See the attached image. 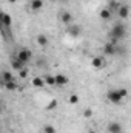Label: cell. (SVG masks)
I'll use <instances>...</instances> for the list:
<instances>
[{"mask_svg":"<svg viewBox=\"0 0 131 133\" xmlns=\"http://www.w3.org/2000/svg\"><path fill=\"white\" fill-rule=\"evenodd\" d=\"M26 64H23L19 57H16V59H12L11 61V66H12V70H17V71H20V70H23Z\"/></svg>","mask_w":131,"mask_h":133,"instance_id":"cell-11","label":"cell"},{"mask_svg":"<svg viewBox=\"0 0 131 133\" xmlns=\"http://www.w3.org/2000/svg\"><path fill=\"white\" fill-rule=\"evenodd\" d=\"M128 95V91L125 90V88H117V90H110L108 93H106V99L110 101L111 104H114V105H119L122 99L125 98Z\"/></svg>","mask_w":131,"mask_h":133,"instance_id":"cell-1","label":"cell"},{"mask_svg":"<svg viewBox=\"0 0 131 133\" xmlns=\"http://www.w3.org/2000/svg\"><path fill=\"white\" fill-rule=\"evenodd\" d=\"M19 76H20V77H26V76H28V70H26V68L20 70V71H19Z\"/></svg>","mask_w":131,"mask_h":133,"instance_id":"cell-25","label":"cell"},{"mask_svg":"<svg viewBox=\"0 0 131 133\" xmlns=\"http://www.w3.org/2000/svg\"><path fill=\"white\" fill-rule=\"evenodd\" d=\"M83 116H85V118H91V116H93V110H91V108H86V110L83 111Z\"/></svg>","mask_w":131,"mask_h":133,"instance_id":"cell-24","label":"cell"},{"mask_svg":"<svg viewBox=\"0 0 131 133\" xmlns=\"http://www.w3.org/2000/svg\"><path fill=\"white\" fill-rule=\"evenodd\" d=\"M119 6H120V5H119L116 0H111V2L108 3V9H110L111 12H113V9H119Z\"/></svg>","mask_w":131,"mask_h":133,"instance_id":"cell-20","label":"cell"},{"mask_svg":"<svg viewBox=\"0 0 131 133\" xmlns=\"http://www.w3.org/2000/svg\"><path fill=\"white\" fill-rule=\"evenodd\" d=\"M57 107V101L56 99H51L49 102H48V105H46V110H54Z\"/></svg>","mask_w":131,"mask_h":133,"instance_id":"cell-22","label":"cell"},{"mask_svg":"<svg viewBox=\"0 0 131 133\" xmlns=\"http://www.w3.org/2000/svg\"><path fill=\"white\" fill-rule=\"evenodd\" d=\"M68 82H69V79L66 77L65 74H57V76H56V85L62 87V85H66Z\"/></svg>","mask_w":131,"mask_h":133,"instance_id":"cell-12","label":"cell"},{"mask_svg":"<svg viewBox=\"0 0 131 133\" xmlns=\"http://www.w3.org/2000/svg\"><path fill=\"white\" fill-rule=\"evenodd\" d=\"M116 43H113L111 40L110 42H106L105 45H103V54H106V56H113V54H116Z\"/></svg>","mask_w":131,"mask_h":133,"instance_id":"cell-4","label":"cell"},{"mask_svg":"<svg viewBox=\"0 0 131 133\" xmlns=\"http://www.w3.org/2000/svg\"><path fill=\"white\" fill-rule=\"evenodd\" d=\"M43 133H56L54 125H51V124H46V125L43 127Z\"/></svg>","mask_w":131,"mask_h":133,"instance_id":"cell-21","label":"cell"},{"mask_svg":"<svg viewBox=\"0 0 131 133\" xmlns=\"http://www.w3.org/2000/svg\"><path fill=\"white\" fill-rule=\"evenodd\" d=\"M82 33V28L79 26V25H71L69 28H68V34L71 36V37H79Z\"/></svg>","mask_w":131,"mask_h":133,"instance_id":"cell-10","label":"cell"},{"mask_svg":"<svg viewBox=\"0 0 131 133\" xmlns=\"http://www.w3.org/2000/svg\"><path fill=\"white\" fill-rule=\"evenodd\" d=\"M111 14H113V12H111L108 8H105V9H102V11H100L99 17H100L102 20H110V19H111Z\"/></svg>","mask_w":131,"mask_h":133,"instance_id":"cell-13","label":"cell"},{"mask_svg":"<svg viewBox=\"0 0 131 133\" xmlns=\"http://www.w3.org/2000/svg\"><path fill=\"white\" fill-rule=\"evenodd\" d=\"M33 85L34 87H37V88H42L43 85H46V84H45V77H34L33 79Z\"/></svg>","mask_w":131,"mask_h":133,"instance_id":"cell-17","label":"cell"},{"mask_svg":"<svg viewBox=\"0 0 131 133\" xmlns=\"http://www.w3.org/2000/svg\"><path fill=\"white\" fill-rule=\"evenodd\" d=\"M91 66L93 68H96V70H102L103 66H105V61H103V57H94L93 61H91Z\"/></svg>","mask_w":131,"mask_h":133,"instance_id":"cell-8","label":"cell"},{"mask_svg":"<svg viewBox=\"0 0 131 133\" xmlns=\"http://www.w3.org/2000/svg\"><path fill=\"white\" fill-rule=\"evenodd\" d=\"M8 2H9V3H16L17 0H8Z\"/></svg>","mask_w":131,"mask_h":133,"instance_id":"cell-26","label":"cell"},{"mask_svg":"<svg viewBox=\"0 0 131 133\" xmlns=\"http://www.w3.org/2000/svg\"><path fill=\"white\" fill-rule=\"evenodd\" d=\"M17 57H19L23 64H28V62H30V59L33 57V53H31V50H28V48H22V50H19Z\"/></svg>","mask_w":131,"mask_h":133,"instance_id":"cell-3","label":"cell"},{"mask_svg":"<svg viewBox=\"0 0 131 133\" xmlns=\"http://www.w3.org/2000/svg\"><path fill=\"white\" fill-rule=\"evenodd\" d=\"M2 25H3V28L12 26V17H11L8 12H3V14H2Z\"/></svg>","mask_w":131,"mask_h":133,"instance_id":"cell-7","label":"cell"},{"mask_svg":"<svg viewBox=\"0 0 131 133\" xmlns=\"http://www.w3.org/2000/svg\"><path fill=\"white\" fill-rule=\"evenodd\" d=\"M59 19H60V22H62V23L69 25V23L72 22V14H71V12H68V11H62V12H60V16H59Z\"/></svg>","mask_w":131,"mask_h":133,"instance_id":"cell-6","label":"cell"},{"mask_svg":"<svg viewBox=\"0 0 131 133\" xmlns=\"http://www.w3.org/2000/svg\"><path fill=\"white\" fill-rule=\"evenodd\" d=\"M31 9L33 11H40L42 9V6H43V2L42 0H31Z\"/></svg>","mask_w":131,"mask_h":133,"instance_id":"cell-14","label":"cell"},{"mask_svg":"<svg viewBox=\"0 0 131 133\" xmlns=\"http://www.w3.org/2000/svg\"><path fill=\"white\" fill-rule=\"evenodd\" d=\"M48 42H49V40H48V37H46L45 34H39V36H37V43H39L40 46H46Z\"/></svg>","mask_w":131,"mask_h":133,"instance_id":"cell-15","label":"cell"},{"mask_svg":"<svg viewBox=\"0 0 131 133\" xmlns=\"http://www.w3.org/2000/svg\"><path fill=\"white\" fill-rule=\"evenodd\" d=\"M11 81H14L12 73H11V71H3V73H2V82L5 84V82H11Z\"/></svg>","mask_w":131,"mask_h":133,"instance_id":"cell-16","label":"cell"},{"mask_svg":"<svg viewBox=\"0 0 131 133\" xmlns=\"http://www.w3.org/2000/svg\"><path fill=\"white\" fill-rule=\"evenodd\" d=\"M45 84L46 85H56V76H45Z\"/></svg>","mask_w":131,"mask_h":133,"instance_id":"cell-19","label":"cell"},{"mask_svg":"<svg viewBox=\"0 0 131 133\" xmlns=\"http://www.w3.org/2000/svg\"><path fill=\"white\" fill-rule=\"evenodd\" d=\"M108 132L110 133H122L123 132V127L120 122H110L108 124Z\"/></svg>","mask_w":131,"mask_h":133,"instance_id":"cell-5","label":"cell"},{"mask_svg":"<svg viewBox=\"0 0 131 133\" xmlns=\"http://www.w3.org/2000/svg\"><path fill=\"white\" fill-rule=\"evenodd\" d=\"M3 85H5V88H6V90H9V91H14V90L17 88V84H16L14 81H11V82H5Z\"/></svg>","mask_w":131,"mask_h":133,"instance_id":"cell-18","label":"cell"},{"mask_svg":"<svg viewBox=\"0 0 131 133\" xmlns=\"http://www.w3.org/2000/svg\"><path fill=\"white\" fill-rule=\"evenodd\" d=\"M117 14H119L120 19H127V17L130 16V8H128L127 5H120L119 9H117Z\"/></svg>","mask_w":131,"mask_h":133,"instance_id":"cell-9","label":"cell"},{"mask_svg":"<svg viewBox=\"0 0 131 133\" xmlns=\"http://www.w3.org/2000/svg\"><path fill=\"white\" fill-rule=\"evenodd\" d=\"M69 102H71V104H77V102H79V96H77V95H71V96H69Z\"/></svg>","mask_w":131,"mask_h":133,"instance_id":"cell-23","label":"cell"},{"mask_svg":"<svg viewBox=\"0 0 131 133\" xmlns=\"http://www.w3.org/2000/svg\"><path fill=\"white\" fill-rule=\"evenodd\" d=\"M125 36H127V28H125V25L116 23V25L111 28V31H110V40H111L113 43H117V40H119V39H123Z\"/></svg>","mask_w":131,"mask_h":133,"instance_id":"cell-2","label":"cell"}]
</instances>
